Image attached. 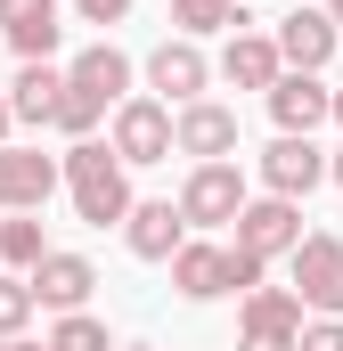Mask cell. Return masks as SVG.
<instances>
[{"instance_id":"obj_9","label":"cell","mask_w":343,"mask_h":351,"mask_svg":"<svg viewBox=\"0 0 343 351\" xmlns=\"http://www.w3.org/2000/svg\"><path fill=\"white\" fill-rule=\"evenodd\" d=\"M172 147H180V156H196V164H221V156L237 147V114H229V106H213V98H188V106L172 114Z\"/></svg>"},{"instance_id":"obj_32","label":"cell","mask_w":343,"mask_h":351,"mask_svg":"<svg viewBox=\"0 0 343 351\" xmlns=\"http://www.w3.org/2000/svg\"><path fill=\"white\" fill-rule=\"evenodd\" d=\"M115 351H123V343H115ZM131 351H139V343H131Z\"/></svg>"},{"instance_id":"obj_6","label":"cell","mask_w":343,"mask_h":351,"mask_svg":"<svg viewBox=\"0 0 343 351\" xmlns=\"http://www.w3.org/2000/svg\"><path fill=\"white\" fill-rule=\"evenodd\" d=\"M294 335H303L294 286H254L246 311H237V351H294Z\"/></svg>"},{"instance_id":"obj_4","label":"cell","mask_w":343,"mask_h":351,"mask_svg":"<svg viewBox=\"0 0 343 351\" xmlns=\"http://www.w3.org/2000/svg\"><path fill=\"white\" fill-rule=\"evenodd\" d=\"M229 229H237L229 245L270 269V262H286V254L303 245V204H286V196H246V213H237Z\"/></svg>"},{"instance_id":"obj_14","label":"cell","mask_w":343,"mask_h":351,"mask_svg":"<svg viewBox=\"0 0 343 351\" xmlns=\"http://www.w3.org/2000/svg\"><path fill=\"white\" fill-rule=\"evenodd\" d=\"M123 245H131L139 262H172V254L188 245L180 204H164V196H156V204H131V213H123Z\"/></svg>"},{"instance_id":"obj_11","label":"cell","mask_w":343,"mask_h":351,"mask_svg":"<svg viewBox=\"0 0 343 351\" xmlns=\"http://www.w3.org/2000/svg\"><path fill=\"white\" fill-rule=\"evenodd\" d=\"M319 180H327V156H319L311 139H286V131L270 139V156H261V188H270V196L303 204V196H311Z\"/></svg>"},{"instance_id":"obj_27","label":"cell","mask_w":343,"mask_h":351,"mask_svg":"<svg viewBox=\"0 0 343 351\" xmlns=\"http://www.w3.org/2000/svg\"><path fill=\"white\" fill-rule=\"evenodd\" d=\"M0 351H49V343H25V335H0Z\"/></svg>"},{"instance_id":"obj_23","label":"cell","mask_w":343,"mask_h":351,"mask_svg":"<svg viewBox=\"0 0 343 351\" xmlns=\"http://www.w3.org/2000/svg\"><path fill=\"white\" fill-rule=\"evenodd\" d=\"M98 114H106L98 98H82V90H58V114H49V123H58L66 139H90V131H98Z\"/></svg>"},{"instance_id":"obj_15","label":"cell","mask_w":343,"mask_h":351,"mask_svg":"<svg viewBox=\"0 0 343 351\" xmlns=\"http://www.w3.org/2000/svg\"><path fill=\"white\" fill-rule=\"evenodd\" d=\"M0 33H8V49H16L25 66H41L66 25H58V0H0Z\"/></svg>"},{"instance_id":"obj_28","label":"cell","mask_w":343,"mask_h":351,"mask_svg":"<svg viewBox=\"0 0 343 351\" xmlns=\"http://www.w3.org/2000/svg\"><path fill=\"white\" fill-rule=\"evenodd\" d=\"M327 180H335V188H343V147H335V156H327Z\"/></svg>"},{"instance_id":"obj_10","label":"cell","mask_w":343,"mask_h":351,"mask_svg":"<svg viewBox=\"0 0 343 351\" xmlns=\"http://www.w3.org/2000/svg\"><path fill=\"white\" fill-rule=\"evenodd\" d=\"M58 188V156L41 147H0V213H41Z\"/></svg>"},{"instance_id":"obj_13","label":"cell","mask_w":343,"mask_h":351,"mask_svg":"<svg viewBox=\"0 0 343 351\" xmlns=\"http://www.w3.org/2000/svg\"><path fill=\"white\" fill-rule=\"evenodd\" d=\"M261 98H270V123L286 139H311V123H327V82L319 74H278Z\"/></svg>"},{"instance_id":"obj_24","label":"cell","mask_w":343,"mask_h":351,"mask_svg":"<svg viewBox=\"0 0 343 351\" xmlns=\"http://www.w3.org/2000/svg\"><path fill=\"white\" fill-rule=\"evenodd\" d=\"M33 311H41V302H33V286H25V278H0V335H25V327H33Z\"/></svg>"},{"instance_id":"obj_25","label":"cell","mask_w":343,"mask_h":351,"mask_svg":"<svg viewBox=\"0 0 343 351\" xmlns=\"http://www.w3.org/2000/svg\"><path fill=\"white\" fill-rule=\"evenodd\" d=\"M294 351H343V319H303Z\"/></svg>"},{"instance_id":"obj_16","label":"cell","mask_w":343,"mask_h":351,"mask_svg":"<svg viewBox=\"0 0 343 351\" xmlns=\"http://www.w3.org/2000/svg\"><path fill=\"white\" fill-rule=\"evenodd\" d=\"M66 90H82L98 106H123V98H131V58H123L115 41H90L82 58L66 66Z\"/></svg>"},{"instance_id":"obj_20","label":"cell","mask_w":343,"mask_h":351,"mask_svg":"<svg viewBox=\"0 0 343 351\" xmlns=\"http://www.w3.org/2000/svg\"><path fill=\"white\" fill-rule=\"evenodd\" d=\"M172 25H180V41H196V33H246L254 16L237 0H172Z\"/></svg>"},{"instance_id":"obj_12","label":"cell","mask_w":343,"mask_h":351,"mask_svg":"<svg viewBox=\"0 0 343 351\" xmlns=\"http://www.w3.org/2000/svg\"><path fill=\"white\" fill-rule=\"evenodd\" d=\"M25 286H33V302H49V311H82L90 286H98V269H90V254H41V262L25 269Z\"/></svg>"},{"instance_id":"obj_7","label":"cell","mask_w":343,"mask_h":351,"mask_svg":"<svg viewBox=\"0 0 343 351\" xmlns=\"http://www.w3.org/2000/svg\"><path fill=\"white\" fill-rule=\"evenodd\" d=\"M335 16H327V8H311V0H294V8H286V25H278V33H270V49H278V66H286V74H319V66H327V58H335Z\"/></svg>"},{"instance_id":"obj_3","label":"cell","mask_w":343,"mask_h":351,"mask_svg":"<svg viewBox=\"0 0 343 351\" xmlns=\"http://www.w3.org/2000/svg\"><path fill=\"white\" fill-rule=\"evenodd\" d=\"M246 196H254V188H246V172H237L229 156H221V164H196V172L180 180V221H188V229H229V221L246 213Z\"/></svg>"},{"instance_id":"obj_17","label":"cell","mask_w":343,"mask_h":351,"mask_svg":"<svg viewBox=\"0 0 343 351\" xmlns=\"http://www.w3.org/2000/svg\"><path fill=\"white\" fill-rule=\"evenodd\" d=\"M147 82L164 90V106H188V98H204L213 66H204V49H196V41H164V49L147 58Z\"/></svg>"},{"instance_id":"obj_1","label":"cell","mask_w":343,"mask_h":351,"mask_svg":"<svg viewBox=\"0 0 343 351\" xmlns=\"http://www.w3.org/2000/svg\"><path fill=\"white\" fill-rule=\"evenodd\" d=\"M58 180H66V196H74V213H82L90 229H115L139 196H131V172H123V156L106 147V139H74L66 156H58Z\"/></svg>"},{"instance_id":"obj_31","label":"cell","mask_w":343,"mask_h":351,"mask_svg":"<svg viewBox=\"0 0 343 351\" xmlns=\"http://www.w3.org/2000/svg\"><path fill=\"white\" fill-rule=\"evenodd\" d=\"M327 16H335V33H343V0H327Z\"/></svg>"},{"instance_id":"obj_8","label":"cell","mask_w":343,"mask_h":351,"mask_svg":"<svg viewBox=\"0 0 343 351\" xmlns=\"http://www.w3.org/2000/svg\"><path fill=\"white\" fill-rule=\"evenodd\" d=\"M106 147L123 156V172H131V164H164V156H172V106H164V98H123Z\"/></svg>"},{"instance_id":"obj_29","label":"cell","mask_w":343,"mask_h":351,"mask_svg":"<svg viewBox=\"0 0 343 351\" xmlns=\"http://www.w3.org/2000/svg\"><path fill=\"white\" fill-rule=\"evenodd\" d=\"M327 114H335V123H343V90H327Z\"/></svg>"},{"instance_id":"obj_21","label":"cell","mask_w":343,"mask_h":351,"mask_svg":"<svg viewBox=\"0 0 343 351\" xmlns=\"http://www.w3.org/2000/svg\"><path fill=\"white\" fill-rule=\"evenodd\" d=\"M41 254H49V245H41V221H33V213H8V221H0V262H8V278H25Z\"/></svg>"},{"instance_id":"obj_22","label":"cell","mask_w":343,"mask_h":351,"mask_svg":"<svg viewBox=\"0 0 343 351\" xmlns=\"http://www.w3.org/2000/svg\"><path fill=\"white\" fill-rule=\"evenodd\" d=\"M49 351H115V335H106V319H90V311H58Z\"/></svg>"},{"instance_id":"obj_30","label":"cell","mask_w":343,"mask_h":351,"mask_svg":"<svg viewBox=\"0 0 343 351\" xmlns=\"http://www.w3.org/2000/svg\"><path fill=\"white\" fill-rule=\"evenodd\" d=\"M0 147H8V98H0Z\"/></svg>"},{"instance_id":"obj_26","label":"cell","mask_w":343,"mask_h":351,"mask_svg":"<svg viewBox=\"0 0 343 351\" xmlns=\"http://www.w3.org/2000/svg\"><path fill=\"white\" fill-rule=\"evenodd\" d=\"M74 16H82V25H123L131 0H74Z\"/></svg>"},{"instance_id":"obj_19","label":"cell","mask_w":343,"mask_h":351,"mask_svg":"<svg viewBox=\"0 0 343 351\" xmlns=\"http://www.w3.org/2000/svg\"><path fill=\"white\" fill-rule=\"evenodd\" d=\"M278 74H286V66H278L270 33H229V49H221V82H237V90H270Z\"/></svg>"},{"instance_id":"obj_18","label":"cell","mask_w":343,"mask_h":351,"mask_svg":"<svg viewBox=\"0 0 343 351\" xmlns=\"http://www.w3.org/2000/svg\"><path fill=\"white\" fill-rule=\"evenodd\" d=\"M58 90H66V66H49V58L41 66H16V82L0 90L8 98V123H49L58 114Z\"/></svg>"},{"instance_id":"obj_2","label":"cell","mask_w":343,"mask_h":351,"mask_svg":"<svg viewBox=\"0 0 343 351\" xmlns=\"http://www.w3.org/2000/svg\"><path fill=\"white\" fill-rule=\"evenodd\" d=\"M172 286H180L188 302L254 294V286H261V262H254V254H237V245H204V237H188V245L172 254Z\"/></svg>"},{"instance_id":"obj_5","label":"cell","mask_w":343,"mask_h":351,"mask_svg":"<svg viewBox=\"0 0 343 351\" xmlns=\"http://www.w3.org/2000/svg\"><path fill=\"white\" fill-rule=\"evenodd\" d=\"M286 262H294V302H303V319H343V237H303Z\"/></svg>"}]
</instances>
